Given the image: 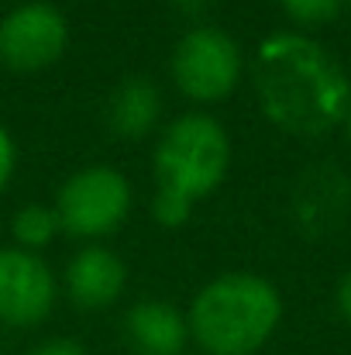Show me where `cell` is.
Listing matches in <instances>:
<instances>
[{
	"label": "cell",
	"mask_w": 351,
	"mask_h": 355,
	"mask_svg": "<svg viewBox=\"0 0 351 355\" xmlns=\"http://www.w3.org/2000/svg\"><path fill=\"white\" fill-rule=\"evenodd\" d=\"M251 83L262 114L276 128L317 138L345 124L351 107V80L338 59L314 38L279 31L255 49Z\"/></svg>",
	"instance_id": "1"
},
{
	"label": "cell",
	"mask_w": 351,
	"mask_h": 355,
	"mask_svg": "<svg viewBox=\"0 0 351 355\" xmlns=\"http://www.w3.org/2000/svg\"><path fill=\"white\" fill-rule=\"evenodd\" d=\"M231 166V138L224 124L210 114H179L165 124L152 169H155V197L152 218L176 232L193 218L197 200L214 193Z\"/></svg>",
	"instance_id": "2"
},
{
	"label": "cell",
	"mask_w": 351,
	"mask_h": 355,
	"mask_svg": "<svg viewBox=\"0 0 351 355\" xmlns=\"http://www.w3.org/2000/svg\"><path fill=\"white\" fill-rule=\"evenodd\" d=\"M186 321L204 355H255L282 321V297L258 272H224L193 297Z\"/></svg>",
	"instance_id": "3"
},
{
	"label": "cell",
	"mask_w": 351,
	"mask_h": 355,
	"mask_svg": "<svg viewBox=\"0 0 351 355\" xmlns=\"http://www.w3.org/2000/svg\"><path fill=\"white\" fill-rule=\"evenodd\" d=\"M244 59L224 28L197 24L172 49V83L183 97L200 104L228 101L241 80Z\"/></svg>",
	"instance_id": "4"
},
{
	"label": "cell",
	"mask_w": 351,
	"mask_h": 355,
	"mask_svg": "<svg viewBox=\"0 0 351 355\" xmlns=\"http://www.w3.org/2000/svg\"><path fill=\"white\" fill-rule=\"evenodd\" d=\"M55 214L62 232L76 238L114 235L131 214V183L114 166H83L62 183Z\"/></svg>",
	"instance_id": "5"
},
{
	"label": "cell",
	"mask_w": 351,
	"mask_h": 355,
	"mask_svg": "<svg viewBox=\"0 0 351 355\" xmlns=\"http://www.w3.org/2000/svg\"><path fill=\"white\" fill-rule=\"evenodd\" d=\"M69 24L48 0H28L0 21V62L14 73H42L62 59Z\"/></svg>",
	"instance_id": "6"
},
{
	"label": "cell",
	"mask_w": 351,
	"mask_h": 355,
	"mask_svg": "<svg viewBox=\"0 0 351 355\" xmlns=\"http://www.w3.org/2000/svg\"><path fill=\"white\" fill-rule=\"evenodd\" d=\"M59 286L42 255L17 245L0 248V324L35 328L55 307Z\"/></svg>",
	"instance_id": "7"
},
{
	"label": "cell",
	"mask_w": 351,
	"mask_h": 355,
	"mask_svg": "<svg viewBox=\"0 0 351 355\" xmlns=\"http://www.w3.org/2000/svg\"><path fill=\"white\" fill-rule=\"evenodd\" d=\"M124 283H127L124 262L117 259V252L104 248V245L80 248L69 259L66 276H62L69 304L76 311H90V314L117 304V297L124 293Z\"/></svg>",
	"instance_id": "8"
},
{
	"label": "cell",
	"mask_w": 351,
	"mask_h": 355,
	"mask_svg": "<svg viewBox=\"0 0 351 355\" xmlns=\"http://www.w3.org/2000/svg\"><path fill=\"white\" fill-rule=\"evenodd\" d=\"M124 342L134 355H186L190 321L169 300H138L124 314Z\"/></svg>",
	"instance_id": "9"
},
{
	"label": "cell",
	"mask_w": 351,
	"mask_h": 355,
	"mask_svg": "<svg viewBox=\"0 0 351 355\" xmlns=\"http://www.w3.org/2000/svg\"><path fill=\"white\" fill-rule=\"evenodd\" d=\"M348 200H351V187L334 166L307 169V176L300 180V190H296V197H293L296 221H300L310 235H317V232H334V225H338L341 214L348 211Z\"/></svg>",
	"instance_id": "10"
},
{
	"label": "cell",
	"mask_w": 351,
	"mask_h": 355,
	"mask_svg": "<svg viewBox=\"0 0 351 355\" xmlns=\"http://www.w3.org/2000/svg\"><path fill=\"white\" fill-rule=\"evenodd\" d=\"M162 118V94L159 83L148 76H124L111 90L107 124L120 138H145Z\"/></svg>",
	"instance_id": "11"
},
{
	"label": "cell",
	"mask_w": 351,
	"mask_h": 355,
	"mask_svg": "<svg viewBox=\"0 0 351 355\" xmlns=\"http://www.w3.org/2000/svg\"><path fill=\"white\" fill-rule=\"evenodd\" d=\"M59 232H62L59 214H55V207H48V204H24V207H17L14 218H10V235L17 241V248H24V252L48 248Z\"/></svg>",
	"instance_id": "12"
},
{
	"label": "cell",
	"mask_w": 351,
	"mask_h": 355,
	"mask_svg": "<svg viewBox=\"0 0 351 355\" xmlns=\"http://www.w3.org/2000/svg\"><path fill=\"white\" fill-rule=\"evenodd\" d=\"M282 10L300 21V24H324V21H334L345 7V0H279Z\"/></svg>",
	"instance_id": "13"
},
{
	"label": "cell",
	"mask_w": 351,
	"mask_h": 355,
	"mask_svg": "<svg viewBox=\"0 0 351 355\" xmlns=\"http://www.w3.org/2000/svg\"><path fill=\"white\" fill-rule=\"evenodd\" d=\"M14 166H17V148H14L10 131L0 124V193L7 190V183H10V176H14Z\"/></svg>",
	"instance_id": "14"
},
{
	"label": "cell",
	"mask_w": 351,
	"mask_h": 355,
	"mask_svg": "<svg viewBox=\"0 0 351 355\" xmlns=\"http://www.w3.org/2000/svg\"><path fill=\"white\" fill-rule=\"evenodd\" d=\"M28 355H90V352L80 342H73V338H48V342L35 345Z\"/></svg>",
	"instance_id": "15"
},
{
	"label": "cell",
	"mask_w": 351,
	"mask_h": 355,
	"mask_svg": "<svg viewBox=\"0 0 351 355\" xmlns=\"http://www.w3.org/2000/svg\"><path fill=\"white\" fill-rule=\"evenodd\" d=\"M338 307H341L345 321L351 324V272H345L341 283H338Z\"/></svg>",
	"instance_id": "16"
},
{
	"label": "cell",
	"mask_w": 351,
	"mask_h": 355,
	"mask_svg": "<svg viewBox=\"0 0 351 355\" xmlns=\"http://www.w3.org/2000/svg\"><path fill=\"white\" fill-rule=\"evenodd\" d=\"M172 3H176V10L186 14V17H197V14H204V7H207V0H172Z\"/></svg>",
	"instance_id": "17"
},
{
	"label": "cell",
	"mask_w": 351,
	"mask_h": 355,
	"mask_svg": "<svg viewBox=\"0 0 351 355\" xmlns=\"http://www.w3.org/2000/svg\"><path fill=\"white\" fill-rule=\"evenodd\" d=\"M345 135H348V141H351V107H348V114H345Z\"/></svg>",
	"instance_id": "18"
}]
</instances>
